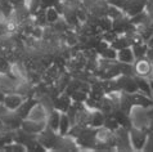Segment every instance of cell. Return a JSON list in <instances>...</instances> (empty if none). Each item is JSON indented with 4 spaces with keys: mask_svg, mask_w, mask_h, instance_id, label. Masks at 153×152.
<instances>
[{
    "mask_svg": "<svg viewBox=\"0 0 153 152\" xmlns=\"http://www.w3.org/2000/svg\"><path fill=\"white\" fill-rule=\"evenodd\" d=\"M129 134H130V142L133 145V148L137 151L143 150V147L146 146L147 138H148L147 130H142L139 128H130Z\"/></svg>",
    "mask_w": 153,
    "mask_h": 152,
    "instance_id": "obj_1",
    "label": "cell"
},
{
    "mask_svg": "<svg viewBox=\"0 0 153 152\" xmlns=\"http://www.w3.org/2000/svg\"><path fill=\"white\" fill-rule=\"evenodd\" d=\"M134 72L137 74V76H143V77L151 76V74L153 72L152 62L146 57L140 58V60H138L137 63L134 65Z\"/></svg>",
    "mask_w": 153,
    "mask_h": 152,
    "instance_id": "obj_2",
    "label": "cell"
},
{
    "mask_svg": "<svg viewBox=\"0 0 153 152\" xmlns=\"http://www.w3.org/2000/svg\"><path fill=\"white\" fill-rule=\"evenodd\" d=\"M37 141H39L41 143V146H45L46 148H52V147H54L57 145L58 142V138L56 136V132H54L53 129H44L42 132L39 134V137H37Z\"/></svg>",
    "mask_w": 153,
    "mask_h": 152,
    "instance_id": "obj_3",
    "label": "cell"
},
{
    "mask_svg": "<svg viewBox=\"0 0 153 152\" xmlns=\"http://www.w3.org/2000/svg\"><path fill=\"white\" fill-rule=\"evenodd\" d=\"M23 130H26L27 133H31V134H40L42 130H44L46 126H45V122L44 120L42 121H36V120H30V119H26L23 120L22 122V126H21Z\"/></svg>",
    "mask_w": 153,
    "mask_h": 152,
    "instance_id": "obj_4",
    "label": "cell"
},
{
    "mask_svg": "<svg viewBox=\"0 0 153 152\" xmlns=\"http://www.w3.org/2000/svg\"><path fill=\"white\" fill-rule=\"evenodd\" d=\"M22 103H23V98L18 94L5 95V99H4V106L9 110V111H16Z\"/></svg>",
    "mask_w": 153,
    "mask_h": 152,
    "instance_id": "obj_5",
    "label": "cell"
},
{
    "mask_svg": "<svg viewBox=\"0 0 153 152\" xmlns=\"http://www.w3.org/2000/svg\"><path fill=\"white\" fill-rule=\"evenodd\" d=\"M37 103V101L36 99H28L26 101V102H23L21 106L16 110V112H17V115H18L19 117H22L23 120H26L27 117L30 116V112H31V110L33 108V106Z\"/></svg>",
    "mask_w": 153,
    "mask_h": 152,
    "instance_id": "obj_6",
    "label": "cell"
},
{
    "mask_svg": "<svg viewBox=\"0 0 153 152\" xmlns=\"http://www.w3.org/2000/svg\"><path fill=\"white\" fill-rule=\"evenodd\" d=\"M117 60L122 63H134V53L131 46H126L124 49H120L117 52Z\"/></svg>",
    "mask_w": 153,
    "mask_h": 152,
    "instance_id": "obj_7",
    "label": "cell"
},
{
    "mask_svg": "<svg viewBox=\"0 0 153 152\" xmlns=\"http://www.w3.org/2000/svg\"><path fill=\"white\" fill-rule=\"evenodd\" d=\"M71 101H72L71 97L65 93V94H62L61 97H58V98L56 99V102H54V103H56V106H54V107H56L58 111L67 112V110H68L70 106L72 104V103H71Z\"/></svg>",
    "mask_w": 153,
    "mask_h": 152,
    "instance_id": "obj_8",
    "label": "cell"
},
{
    "mask_svg": "<svg viewBox=\"0 0 153 152\" xmlns=\"http://www.w3.org/2000/svg\"><path fill=\"white\" fill-rule=\"evenodd\" d=\"M104 112H102L100 110H94L90 115V122L89 125L93 126V128H99V126H103L104 124Z\"/></svg>",
    "mask_w": 153,
    "mask_h": 152,
    "instance_id": "obj_9",
    "label": "cell"
},
{
    "mask_svg": "<svg viewBox=\"0 0 153 152\" xmlns=\"http://www.w3.org/2000/svg\"><path fill=\"white\" fill-rule=\"evenodd\" d=\"M135 80H137L139 92H142V93H144V94H147V95L152 97L153 90H152L151 84L148 83V80H147L146 77H143V76H135Z\"/></svg>",
    "mask_w": 153,
    "mask_h": 152,
    "instance_id": "obj_10",
    "label": "cell"
},
{
    "mask_svg": "<svg viewBox=\"0 0 153 152\" xmlns=\"http://www.w3.org/2000/svg\"><path fill=\"white\" fill-rule=\"evenodd\" d=\"M133 48V53H134V57L135 60H140V58H144L147 56V50H148V44L147 43H137V44H133L131 45Z\"/></svg>",
    "mask_w": 153,
    "mask_h": 152,
    "instance_id": "obj_11",
    "label": "cell"
},
{
    "mask_svg": "<svg viewBox=\"0 0 153 152\" xmlns=\"http://www.w3.org/2000/svg\"><path fill=\"white\" fill-rule=\"evenodd\" d=\"M61 115L62 113H59V111L56 108L54 111H52L49 113V117H48V128L53 129L54 132H57L59 129V121H61Z\"/></svg>",
    "mask_w": 153,
    "mask_h": 152,
    "instance_id": "obj_12",
    "label": "cell"
},
{
    "mask_svg": "<svg viewBox=\"0 0 153 152\" xmlns=\"http://www.w3.org/2000/svg\"><path fill=\"white\" fill-rule=\"evenodd\" d=\"M71 128V121L68 119V116L66 115V113H62L61 115V121H59V133H61V136H66L67 133H68V130Z\"/></svg>",
    "mask_w": 153,
    "mask_h": 152,
    "instance_id": "obj_13",
    "label": "cell"
},
{
    "mask_svg": "<svg viewBox=\"0 0 153 152\" xmlns=\"http://www.w3.org/2000/svg\"><path fill=\"white\" fill-rule=\"evenodd\" d=\"M13 4L9 0H0V12L3 13L4 17H9L10 13L13 12Z\"/></svg>",
    "mask_w": 153,
    "mask_h": 152,
    "instance_id": "obj_14",
    "label": "cell"
},
{
    "mask_svg": "<svg viewBox=\"0 0 153 152\" xmlns=\"http://www.w3.org/2000/svg\"><path fill=\"white\" fill-rule=\"evenodd\" d=\"M102 58H104V60H117V50L112 48V46H108V48H105L103 52L99 53Z\"/></svg>",
    "mask_w": 153,
    "mask_h": 152,
    "instance_id": "obj_15",
    "label": "cell"
},
{
    "mask_svg": "<svg viewBox=\"0 0 153 152\" xmlns=\"http://www.w3.org/2000/svg\"><path fill=\"white\" fill-rule=\"evenodd\" d=\"M103 125H104L108 130H111V132H114V130H117L118 128H120V124H118V121L114 119L113 116L107 117V119L104 120V124H103Z\"/></svg>",
    "mask_w": 153,
    "mask_h": 152,
    "instance_id": "obj_16",
    "label": "cell"
},
{
    "mask_svg": "<svg viewBox=\"0 0 153 152\" xmlns=\"http://www.w3.org/2000/svg\"><path fill=\"white\" fill-rule=\"evenodd\" d=\"M58 17H59V13H58V10L54 7L46 8V21H48V22H52V23L57 22Z\"/></svg>",
    "mask_w": 153,
    "mask_h": 152,
    "instance_id": "obj_17",
    "label": "cell"
},
{
    "mask_svg": "<svg viewBox=\"0 0 153 152\" xmlns=\"http://www.w3.org/2000/svg\"><path fill=\"white\" fill-rule=\"evenodd\" d=\"M107 3L109 4V5H113L116 8H120L121 10H124V8L126 5L127 0H107Z\"/></svg>",
    "mask_w": 153,
    "mask_h": 152,
    "instance_id": "obj_18",
    "label": "cell"
},
{
    "mask_svg": "<svg viewBox=\"0 0 153 152\" xmlns=\"http://www.w3.org/2000/svg\"><path fill=\"white\" fill-rule=\"evenodd\" d=\"M7 31H8V30H7V26H5V25H4V23H0V37L5 35Z\"/></svg>",
    "mask_w": 153,
    "mask_h": 152,
    "instance_id": "obj_19",
    "label": "cell"
},
{
    "mask_svg": "<svg viewBox=\"0 0 153 152\" xmlns=\"http://www.w3.org/2000/svg\"><path fill=\"white\" fill-rule=\"evenodd\" d=\"M4 99H5V95H4V93L0 90V103H4Z\"/></svg>",
    "mask_w": 153,
    "mask_h": 152,
    "instance_id": "obj_20",
    "label": "cell"
},
{
    "mask_svg": "<svg viewBox=\"0 0 153 152\" xmlns=\"http://www.w3.org/2000/svg\"><path fill=\"white\" fill-rule=\"evenodd\" d=\"M152 48H153V46H152Z\"/></svg>",
    "mask_w": 153,
    "mask_h": 152,
    "instance_id": "obj_21",
    "label": "cell"
}]
</instances>
